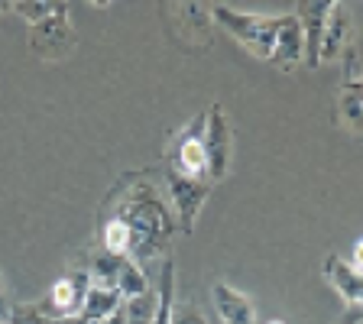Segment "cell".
<instances>
[{"instance_id": "cell-1", "label": "cell", "mask_w": 363, "mask_h": 324, "mask_svg": "<svg viewBox=\"0 0 363 324\" xmlns=\"http://www.w3.org/2000/svg\"><path fill=\"white\" fill-rule=\"evenodd\" d=\"M101 218H113L127 227L130 257L133 263H152L169 250L175 237V214L169 198L159 191L156 175L150 169L123 175L101 204Z\"/></svg>"}, {"instance_id": "cell-2", "label": "cell", "mask_w": 363, "mask_h": 324, "mask_svg": "<svg viewBox=\"0 0 363 324\" xmlns=\"http://www.w3.org/2000/svg\"><path fill=\"white\" fill-rule=\"evenodd\" d=\"M204 123H208V107L169 136L166 172L189 181H211L208 179V156H204Z\"/></svg>"}, {"instance_id": "cell-3", "label": "cell", "mask_w": 363, "mask_h": 324, "mask_svg": "<svg viewBox=\"0 0 363 324\" xmlns=\"http://www.w3.org/2000/svg\"><path fill=\"white\" fill-rule=\"evenodd\" d=\"M211 20L227 36H234L253 59L269 62L279 16H259V13H240V10H230V7H211Z\"/></svg>"}, {"instance_id": "cell-4", "label": "cell", "mask_w": 363, "mask_h": 324, "mask_svg": "<svg viewBox=\"0 0 363 324\" xmlns=\"http://www.w3.org/2000/svg\"><path fill=\"white\" fill-rule=\"evenodd\" d=\"M30 45L43 62H62L75 52L78 36H75V30H72V20H68V4H59V10H55L49 20L33 26Z\"/></svg>"}, {"instance_id": "cell-5", "label": "cell", "mask_w": 363, "mask_h": 324, "mask_svg": "<svg viewBox=\"0 0 363 324\" xmlns=\"http://www.w3.org/2000/svg\"><path fill=\"white\" fill-rule=\"evenodd\" d=\"M166 198H169V208L175 214V224H179L182 234H191L201 218V208L204 201L211 198V181H189V179H179V175L166 172Z\"/></svg>"}, {"instance_id": "cell-6", "label": "cell", "mask_w": 363, "mask_h": 324, "mask_svg": "<svg viewBox=\"0 0 363 324\" xmlns=\"http://www.w3.org/2000/svg\"><path fill=\"white\" fill-rule=\"evenodd\" d=\"M204 156H208V179L220 181L230 172V159H234V133L230 121L220 104L208 107V123H204Z\"/></svg>"}, {"instance_id": "cell-7", "label": "cell", "mask_w": 363, "mask_h": 324, "mask_svg": "<svg viewBox=\"0 0 363 324\" xmlns=\"http://www.w3.org/2000/svg\"><path fill=\"white\" fill-rule=\"evenodd\" d=\"M88 289H91V276L84 266L78 269L65 272L62 279L52 282L49 295L43 298V305L52 311L55 318H78L84 308V298H88Z\"/></svg>"}, {"instance_id": "cell-8", "label": "cell", "mask_w": 363, "mask_h": 324, "mask_svg": "<svg viewBox=\"0 0 363 324\" xmlns=\"http://www.w3.org/2000/svg\"><path fill=\"white\" fill-rule=\"evenodd\" d=\"M269 62L279 68V72H292L298 62H305V36H302V23H298V16L295 13H282L279 16Z\"/></svg>"}, {"instance_id": "cell-9", "label": "cell", "mask_w": 363, "mask_h": 324, "mask_svg": "<svg viewBox=\"0 0 363 324\" xmlns=\"http://www.w3.org/2000/svg\"><path fill=\"white\" fill-rule=\"evenodd\" d=\"M328 286L350 305V308H363V272L357 269L350 259L337 257V253H328L325 263H321Z\"/></svg>"}, {"instance_id": "cell-10", "label": "cell", "mask_w": 363, "mask_h": 324, "mask_svg": "<svg viewBox=\"0 0 363 324\" xmlns=\"http://www.w3.org/2000/svg\"><path fill=\"white\" fill-rule=\"evenodd\" d=\"M350 33H354V20H350V10L344 4H331L325 20V30H321V49H318V62H337L344 55L350 43Z\"/></svg>"}, {"instance_id": "cell-11", "label": "cell", "mask_w": 363, "mask_h": 324, "mask_svg": "<svg viewBox=\"0 0 363 324\" xmlns=\"http://www.w3.org/2000/svg\"><path fill=\"white\" fill-rule=\"evenodd\" d=\"M211 302H214V311L220 315L224 324H259L253 298L243 295L240 289L227 286V282H214L211 286Z\"/></svg>"}, {"instance_id": "cell-12", "label": "cell", "mask_w": 363, "mask_h": 324, "mask_svg": "<svg viewBox=\"0 0 363 324\" xmlns=\"http://www.w3.org/2000/svg\"><path fill=\"white\" fill-rule=\"evenodd\" d=\"M328 10H331L328 0H315V4L305 0V4H298V10H295V16L302 23V36H305V62H308L311 68L321 65V62H318V49H321V30H325Z\"/></svg>"}, {"instance_id": "cell-13", "label": "cell", "mask_w": 363, "mask_h": 324, "mask_svg": "<svg viewBox=\"0 0 363 324\" xmlns=\"http://www.w3.org/2000/svg\"><path fill=\"white\" fill-rule=\"evenodd\" d=\"M337 113H340V123L350 127L354 133L363 130V78H350V82L340 84Z\"/></svg>"}, {"instance_id": "cell-14", "label": "cell", "mask_w": 363, "mask_h": 324, "mask_svg": "<svg viewBox=\"0 0 363 324\" xmlns=\"http://www.w3.org/2000/svg\"><path fill=\"white\" fill-rule=\"evenodd\" d=\"M156 292V308H152V324H172V311H175V263L166 259L159 269V286Z\"/></svg>"}, {"instance_id": "cell-15", "label": "cell", "mask_w": 363, "mask_h": 324, "mask_svg": "<svg viewBox=\"0 0 363 324\" xmlns=\"http://www.w3.org/2000/svg\"><path fill=\"white\" fill-rule=\"evenodd\" d=\"M121 305H123V298H121V292H117V286H91L88 298H84V308L78 318L98 321V318H107L111 311H117Z\"/></svg>"}, {"instance_id": "cell-16", "label": "cell", "mask_w": 363, "mask_h": 324, "mask_svg": "<svg viewBox=\"0 0 363 324\" xmlns=\"http://www.w3.org/2000/svg\"><path fill=\"white\" fill-rule=\"evenodd\" d=\"M117 292H121L123 302H133V298H143V295L152 292L150 279L140 263L133 259H121V269H117Z\"/></svg>"}, {"instance_id": "cell-17", "label": "cell", "mask_w": 363, "mask_h": 324, "mask_svg": "<svg viewBox=\"0 0 363 324\" xmlns=\"http://www.w3.org/2000/svg\"><path fill=\"white\" fill-rule=\"evenodd\" d=\"M88 276H91V286H117V269H121V259L104 253V250H94L88 257Z\"/></svg>"}, {"instance_id": "cell-18", "label": "cell", "mask_w": 363, "mask_h": 324, "mask_svg": "<svg viewBox=\"0 0 363 324\" xmlns=\"http://www.w3.org/2000/svg\"><path fill=\"white\" fill-rule=\"evenodd\" d=\"M59 10V4H45V0H10V13H16L20 20H26L30 26L49 20Z\"/></svg>"}, {"instance_id": "cell-19", "label": "cell", "mask_w": 363, "mask_h": 324, "mask_svg": "<svg viewBox=\"0 0 363 324\" xmlns=\"http://www.w3.org/2000/svg\"><path fill=\"white\" fill-rule=\"evenodd\" d=\"M59 321L62 318H55L43 302L13 305V308H10V324H59Z\"/></svg>"}, {"instance_id": "cell-20", "label": "cell", "mask_w": 363, "mask_h": 324, "mask_svg": "<svg viewBox=\"0 0 363 324\" xmlns=\"http://www.w3.org/2000/svg\"><path fill=\"white\" fill-rule=\"evenodd\" d=\"M172 324H208V321H204V315L195 305L182 302V305H175V311H172Z\"/></svg>"}, {"instance_id": "cell-21", "label": "cell", "mask_w": 363, "mask_h": 324, "mask_svg": "<svg viewBox=\"0 0 363 324\" xmlns=\"http://www.w3.org/2000/svg\"><path fill=\"white\" fill-rule=\"evenodd\" d=\"M84 324H127V311H123V305L117 311H111L107 318H98V321H84Z\"/></svg>"}, {"instance_id": "cell-22", "label": "cell", "mask_w": 363, "mask_h": 324, "mask_svg": "<svg viewBox=\"0 0 363 324\" xmlns=\"http://www.w3.org/2000/svg\"><path fill=\"white\" fill-rule=\"evenodd\" d=\"M350 263H354L357 269L363 272V237H360V240L354 243V253H350Z\"/></svg>"}, {"instance_id": "cell-23", "label": "cell", "mask_w": 363, "mask_h": 324, "mask_svg": "<svg viewBox=\"0 0 363 324\" xmlns=\"http://www.w3.org/2000/svg\"><path fill=\"white\" fill-rule=\"evenodd\" d=\"M347 321H350V324H363V308H354V311H350Z\"/></svg>"}, {"instance_id": "cell-24", "label": "cell", "mask_w": 363, "mask_h": 324, "mask_svg": "<svg viewBox=\"0 0 363 324\" xmlns=\"http://www.w3.org/2000/svg\"><path fill=\"white\" fill-rule=\"evenodd\" d=\"M0 13H10V4H7V0H0Z\"/></svg>"}, {"instance_id": "cell-25", "label": "cell", "mask_w": 363, "mask_h": 324, "mask_svg": "<svg viewBox=\"0 0 363 324\" xmlns=\"http://www.w3.org/2000/svg\"><path fill=\"white\" fill-rule=\"evenodd\" d=\"M266 324H286V321H279V318H272V321H266Z\"/></svg>"}, {"instance_id": "cell-26", "label": "cell", "mask_w": 363, "mask_h": 324, "mask_svg": "<svg viewBox=\"0 0 363 324\" xmlns=\"http://www.w3.org/2000/svg\"><path fill=\"white\" fill-rule=\"evenodd\" d=\"M0 324H10V318H7V321H0Z\"/></svg>"}, {"instance_id": "cell-27", "label": "cell", "mask_w": 363, "mask_h": 324, "mask_svg": "<svg viewBox=\"0 0 363 324\" xmlns=\"http://www.w3.org/2000/svg\"><path fill=\"white\" fill-rule=\"evenodd\" d=\"M344 324H350V321H344Z\"/></svg>"}]
</instances>
